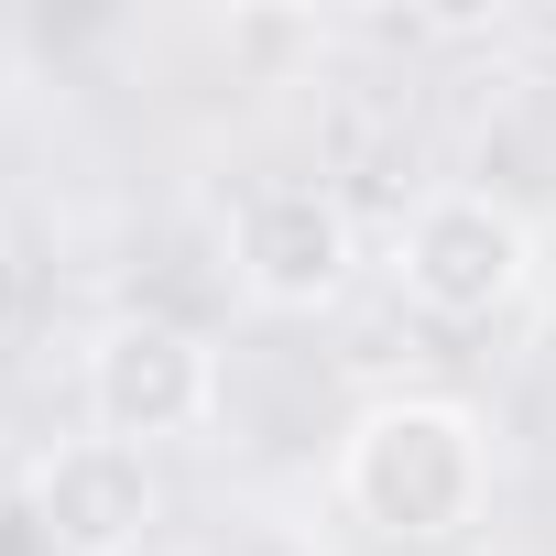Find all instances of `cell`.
I'll return each instance as SVG.
<instances>
[{
  "label": "cell",
  "mask_w": 556,
  "mask_h": 556,
  "mask_svg": "<svg viewBox=\"0 0 556 556\" xmlns=\"http://www.w3.org/2000/svg\"><path fill=\"white\" fill-rule=\"evenodd\" d=\"M339 491H350V513H361L371 534H393V545H447V534H469L480 502H491V437H480V415L447 404V393H393V404H371V415L339 437Z\"/></svg>",
  "instance_id": "obj_1"
},
{
  "label": "cell",
  "mask_w": 556,
  "mask_h": 556,
  "mask_svg": "<svg viewBox=\"0 0 556 556\" xmlns=\"http://www.w3.org/2000/svg\"><path fill=\"white\" fill-rule=\"evenodd\" d=\"M393 273H404V295L437 317V328H480L523 295V273H534V229L523 207H502L491 186H437L415 197V218L393 229Z\"/></svg>",
  "instance_id": "obj_2"
},
{
  "label": "cell",
  "mask_w": 556,
  "mask_h": 556,
  "mask_svg": "<svg viewBox=\"0 0 556 556\" xmlns=\"http://www.w3.org/2000/svg\"><path fill=\"white\" fill-rule=\"evenodd\" d=\"M229 273L251 306H285V317H317L350 295L361 273V229H350V197L317 186V175H273L240 197L229 218Z\"/></svg>",
  "instance_id": "obj_3"
},
{
  "label": "cell",
  "mask_w": 556,
  "mask_h": 556,
  "mask_svg": "<svg viewBox=\"0 0 556 556\" xmlns=\"http://www.w3.org/2000/svg\"><path fill=\"white\" fill-rule=\"evenodd\" d=\"M218 415V350L175 317H110L88 339V426L121 447H164L197 437Z\"/></svg>",
  "instance_id": "obj_4"
},
{
  "label": "cell",
  "mask_w": 556,
  "mask_h": 556,
  "mask_svg": "<svg viewBox=\"0 0 556 556\" xmlns=\"http://www.w3.org/2000/svg\"><path fill=\"white\" fill-rule=\"evenodd\" d=\"M153 513H164L153 458L121 447V437H66V447L34 458V534L66 545V556H121V545L153 534Z\"/></svg>",
  "instance_id": "obj_5"
},
{
  "label": "cell",
  "mask_w": 556,
  "mask_h": 556,
  "mask_svg": "<svg viewBox=\"0 0 556 556\" xmlns=\"http://www.w3.org/2000/svg\"><path fill=\"white\" fill-rule=\"evenodd\" d=\"M23 317V262H12V240H0V328Z\"/></svg>",
  "instance_id": "obj_6"
}]
</instances>
